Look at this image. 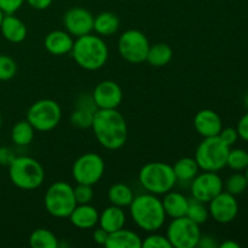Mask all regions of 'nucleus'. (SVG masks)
<instances>
[{"instance_id": "1", "label": "nucleus", "mask_w": 248, "mask_h": 248, "mask_svg": "<svg viewBox=\"0 0 248 248\" xmlns=\"http://www.w3.org/2000/svg\"><path fill=\"white\" fill-rule=\"evenodd\" d=\"M97 142L108 150H118L127 140V123L118 109H98L91 126Z\"/></svg>"}, {"instance_id": "2", "label": "nucleus", "mask_w": 248, "mask_h": 248, "mask_svg": "<svg viewBox=\"0 0 248 248\" xmlns=\"http://www.w3.org/2000/svg\"><path fill=\"white\" fill-rule=\"evenodd\" d=\"M128 208L132 220L143 232H157L166 222L167 216L161 199L154 194L144 193L135 196Z\"/></svg>"}, {"instance_id": "3", "label": "nucleus", "mask_w": 248, "mask_h": 248, "mask_svg": "<svg viewBox=\"0 0 248 248\" xmlns=\"http://www.w3.org/2000/svg\"><path fill=\"white\" fill-rule=\"evenodd\" d=\"M70 55L80 68L93 72L106 65L109 48L102 36L90 33L75 38Z\"/></svg>"}, {"instance_id": "4", "label": "nucleus", "mask_w": 248, "mask_h": 248, "mask_svg": "<svg viewBox=\"0 0 248 248\" xmlns=\"http://www.w3.org/2000/svg\"><path fill=\"white\" fill-rule=\"evenodd\" d=\"M138 181L147 193L154 195H165L176 186L177 179L173 167L162 161L145 164L138 173Z\"/></svg>"}, {"instance_id": "5", "label": "nucleus", "mask_w": 248, "mask_h": 248, "mask_svg": "<svg viewBox=\"0 0 248 248\" xmlns=\"http://www.w3.org/2000/svg\"><path fill=\"white\" fill-rule=\"evenodd\" d=\"M11 183L22 190H35L45 181V171L40 162L31 156H16L9 166Z\"/></svg>"}, {"instance_id": "6", "label": "nucleus", "mask_w": 248, "mask_h": 248, "mask_svg": "<svg viewBox=\"0 0 248 248\" xmlns=\"http://www.w3.org/2000/svg\"><path fill=\"white\" fill-rule=\"evenodd\" d=\"M44 205L50 216L60 219L69 217L78 205L74 196V188L67 182H55L46 190Z\"/></svg>"}, {"instance_id": "7", "label": "nucleus", "mask_w": 248, "mask_h": 248, "mask_svg": "<svg viewBox=\"0 0 248 248\" xmlns=\"http://www.w3.org/2000/svg\"><path fill=\"white\" fill-rule=\"evenodd\" d=\"M230 147L225 144L218 136L203 138L195 152L194 159L201 171L218 172L227 166Z\"/></svg>"}, {"instance_id": "8", "label": "nucleus", "mask_w": 248, "mask_h": 248, "mask_svg": "<svg viewBox=\"0 0 248 248\" xmlns=\"http://www.w3.org/2000/svg\"><path fill=\"white\" fill-rule=\"evenodd\" d=\"M62 109L55 99L44 98L34 102L27 111V120L39 132H48L58 126Z\"/></svg>"}, {"instance_id": "9", "label": "nucleus", "mask_w": 248, "mask_h": 248, "mask_svg": "<svg viewBox=\"0 0 248 248\" xmlns=\"http://www.w3.org/2000/svg\"><path fill=\"white\" fill-rule=\"evenodd\" d=\"M149 47L150 43L147 35L138 29H127L119 36V55L123 60L132 64L145 62Z\"/></svg>"}, {"instance_id": "10", "label": "nucleus", "mask_w": 248, "mask_h": 248, "mask_svg": "<svg viewBox=\"0 0 248 248\" xmlns=\"http://www.w3.org/2000/svg\"><path fill=\"white\" fill-rule=\"evenodd\" d=\"M201 235L200 225L189 219L186 216L172 219L166 230L167 239L174 248L198 247Z\"/></svg>"}, {"instance_id": "11", "label": "nucleus", "mask_w": 248, "mask_h": 248, "mask_svg": "<svg viewBox=\"0 0 248 248\" xmlns=\"http://www.w3.org/2000/svg\"><path fill=\"white\" fill-rule=\"evenodd\" d=\"M106 170L103 159L96 153H85L73 164L72 176L77 183L94 186L102 179Z\"/></svg>"}, {"instance_id": "12", "label": "nucleus", "mask_w": 248, "mask_h": 248, "mask_svg": "<svg viewBox=\"0 0 248 248\" xmlns=\"http://www.w3.org/2000/svg\"><path fill=\"white\" fill-rule=\"evenodd\" d=\"M224 189V182L217 172L203 171L190 182L191 198L208 203Z\"/></svg>"}, {"instance_id": "13", "label": "nucleus", "mask_w": 248, "mask_h": 248, "mask_svg": "<svg viewBox=\"0 0 248 248\" xmlns=\"http://www.w3.org/2000/svg\"><path fill=\"white\" fill-rule=\"evenodd\" d=\"M94 16L84 7H70L63 16V24L68 33L74 38L93 31Z\"/></svg>"}, {"instance_id": "14", "label": "nucleus", "mask_w": 248, "mask_h": 248, "mask_svg": "<svg viewBox=\"0 0 248 248\" xmlns=\"http://www.w3.org/2000/svg\"><path fill=\"white\" fill-rule=\"evenodd\" d=\"M210 216L220 224H228L236 218L239 213V203L234 195L222 191L208 202Z\"/></svg>"}, {"instance_id": "15", "label": "nucleus", "mask_w": 248, "mask_h": 248, "mask_svg": "<svg viewBox=\"0 0 248 248\" xmlns=\"http://www.w3.org/2000/svg\"><path fill=\"white\" fill-rule=\"evenodd\" d=\"M92 96L98 109H118L124 98L120 85L113 80L98 82L94 86Z\"/></svg>"}, {"instance_id": "16", "label": "nucleus", "mask_w": 248, "mask_h": 248, "mask_svg": "<svg viewBox=\"0 0 248 248\" xmlns=\"http://www.w3.org/2000/svg\"><path fill=\"white\" fill-rule=\"evenodd\" d=\"M194 127L196 132L203 138L215 137L219 135L223 128L220 116L212 109H202L198 111L194 118Z\"/></svg>"}, {"instance_id": "17", "label": "nucleus", "mask_w": 248, "mask_h": 248, "mask_svg": "<svg viewBox=\"0 0 248 248\" xmlns=\"http://www.w3.org/2000/svg\"><path fill=\"white\" fill-rule=\"evenodd\" d=\"M74 44V36L70 35L67 31H52L46 35L44 46L46 51L53 56H63L70 53Z\"/></svg>"}, {"instance_id": "18", "label": "nucleus", "mask_w": 248, "mask_h": 248, "mask_svg": "<svg viewBox=\"0 0 248 248\" xmlns=\"http://www.w3.org/2000/svg\"><path fill=\"white\" fill-rule=\"evenodd\" d=\"M68 218L78 229H92L98 225L99 212L91 203H82L75 206Z\"/></svg>"}, {"instance_id": "19", "label": "nucleus", "mask_w": 248, "mask_h": 248, "mask_svg": "<svg viewBox=\"0 0 248 248\" xmlns=\"http://www.w3.org/2000/svg\"><path fill=\"white\" fill-rule=\"evenodd\" d=\"M0 31L2 36L12 44H19L24 41L28 34V29L24 22L15 16V14L4 15V18L0 24Z\"/></svg>"}, {"instance_id": "20", "label": "nucleus", "mask_w": 248, "mask_h": 248, "mask_svg": "<svg viewBox=\"0 0 248 248\" xmlns=\"http://www.w3.org/2000/svg\"><path fill=\"white\" fill-rule=\"evenodd\" d=\"M161 201L167 217L174 219V218L184 217L186 215L189 199L184 194L179 193V191H173L172 189L171 191L165 194Z\"/></svg>"}, {"instance_id": "21", "label": "nucleus", "mask_w": 248, "mask_h": 248, "mask_svg": "<svg viewBox=\"0 0 248 248\" xmlns=\"http://www.w3.org/2000/svg\"><path fill=\"white\" fill-rule=\"evenodd\" d=\"M125 223L126 213L123 207L110 205L106 210H103V212L99 213L98 227H101L109 234L125 227Z\"/></svg>"}, {"instance_id": "22", "label": "nucleus", "mask_w": 248, "mask_h": 248, "mask_svg": "<svg viewBox=\"0 0 248 248\" xmlns=\"http://www.w3.org/2000/svg\"><path fill=\"white\" fill-rule=\"evenodd\" d=\"M107 248H140L142 239L133 230L121 229L110 232L106 244Z\"/></svg>"}, {"instance_id": "23", "label": "nucleus", "mask_w": 248, "mask_h": 248, "mask_svg": "<svg viewBox=\"0 0 248 248\" xmlns=\"http://www.w3.org/2000/svg\"><path fill=\"white\" fill-rule=\"evenodd\" d=\"M120 19L114 12L104 11L97 15L93 21V31L102 38L111 36L119 31Z\"/></svg>"}, {"instance_id": "24", "label": "nucleus", "mask_w": 248, "mask_h": 248, "mask_svg": "<svg viewBox=\"0 0 248 248\" xmlns=\"http://www.w3.org/2000/svg\"><path fill=\"white\" fill-rule=\"evenodd\" d=\"M172 57H173V50L171 46L165 43H156L150 45L145 62L153 67L161 68L169 64L172 61Z\"/></svg>"}, {"instance_id": "25", "label": "nucleus", "mask_w": 248, "mask_h": 248, "mask_svg": "<svg viewBox=\"0 0 248 248\" xmlns=\"http://www.w3.org/2000/svg\"><path fill=\"white\" fill-rule=\"evenodd\" d=\"M174 176H176L177 183L178 182H191L198 176L200 167L194 157H181L174 162L173 166Z\"/></svg>"}, {"instance_id": "26", "label": "nucleus", "mask_w": 248, "mask_h": 248, "mask_svg": "<svg viewBox=\"0 0 248 248\" xmlns=\"http://www.w3.org/2000/svg\"><path fill=\"white\" fill-rule=\"evenodd\" d=\"M133 191L128 186L124 183H116L109 188L108 190V200L110 205L118 206V207H128L132 202Z\"/></svg>"}, {"instance_id": "27", "label": "nucleus", "mask_w": 248, "mask_h": 248, "mask_svg": "<svg viewBox=\"0 0 248 248\" xmlns=\"http://www.w3.org/2000/svg\"><path fill=\"white\" fill-rule=\"evenodd\" d=\"M35 128L31 125L28 120H21L12 126L11 140L18 147H27L34 140Z\"/></svg>"}, {"instance_id": "28", "label": "nucleus", "mask_w": 248, "mask_h": 248, "mask_svg": "<svg viewBox=\"0 0 248 248\" xmlns=\"http://www.w3.org/2000/svg\"><path fill=\"white\" fill-rule=\"evenodd\" d=\"M29 245L33 248H57L60 246L57 236L45 228H39L31 232Z\"/></svg>"}, {"instance_id": "29", "label": "nucleus", "mask_w": 248, "mask_h": 248, "mask_svg": "<svg viewBox=\"0 0 248 248\" xmlns=\"http://www.w3.org/2000/svg\"><path fill=\"white\" fill-rule=\"evenodd\" d=\"M186 217L195 222L196 224H205L210 218V211L206 207V203L196 200V199H189L188 211H186Z\"/></svg>"}, {"instance_id": "30", "label": "nucleus", "mask_w": 248, "mask_h": 248, "mask_svg": "<svg viewBox=\"0 0 248 248\" xmlns=\"http://www.w3.org/2000/svg\"><path fill=\"white\" fill-rule=\"evenodd\" d=\"M227 166L234 171H245L248 167V153L244 149H230Z\"/></svg>"}, {"instance_id": "31", "label": "nucleus", "mask_w": 248, "mask_h": 248, "mask_svg": "<svg viewBox=\"0 0 248 248\" xmlns=\"http://www.w3.org/2000/svg\"><path fill=\"white\" fill-rule=\"evenodd\" d=\"M225 191L230 193L232 195L236 196L240 195V194L244 193L245 190L248 188L247 186V179L246 176L242 173H234L229 177V178L225 181Z\"/></svg>"}, {"instance_id": "32", "label": "nucleus", "mask_w": 248, "mask_h": 248, "mask_svg": "<svg viewBox=\"0 0 248 248\" xmlns=\"http://www.w3.org/2000/svg\"><path fill=\"white\" fill-rule=\"evenodd\" d=\"M93 114L90 111L81 110V109H74L72 114H70V124L74 127L80 128V130H87L91 128L92 121H93Z\"/></svg>"}, {"instance_id": "33", "label": "nucleus", "mask_w": 248, "mask_h": 248, "mask_svg": "<svg viewBox=\"0 0 248 248\" xmlns=\"http://www.w3.org/2000/svg\"><path fill=\"white\" fill-rule=\"evenodd\" d=\"M17 74V63L12 57L0 53V81H7Z\"/></svg>"}, {"instance_id": "34", "label": "nucleus", "mask_w": 248, "mask_h": 248, "mask_svg": "<svg viewBox=\"0 0 248 248\" xmlns=\"http://www.w3.org/2000/svg\"><path fill=\"white\" fill-rule=\"evenodd\" d=\"M143 248H172L166 235L157 234L156 232H150L144 240H142Z\"/></svg>"}, {"instance_id": "35", "label": "nucleus", "mask_w": 248, "mask_h": 248, "mask_svg": "<svg viewBox=\"0 0 248 248\" xmlns=\"http://www.w3.org/2000/svg\"><path fill=\"white\" fill-rule=\"evenodd\" d=\"M74 196L78 205H82V203H91L94 198V191L93 189H92V186H89V184L77 183V186L74 188Z\"/></svg>"}, {"instance_id": "36", "label": "nucleus", "mask_w": 248, "mask_h": 248, "mask_svg": "<svg viewBox=\"0 0 248 248\" xmlns=\"http://www.w3.org/2000/svg\"><path fill=\"white\" fill-rule=\"evenodd\" d=\"M75 108L90 111V113H96L98 110L92 93H80L77 97V101H75Z\"/></svg>"}, {"instance_id": "37", "label": "nucleus", "mask_w": 248, "mask_h": 248, "mask_svg": "<svg viewBox=\"0 0 248 248\" xmlns=\"http://www.w3.org/2000/svg\"><path fill=\"white\" fill-rule=\"evenodd\" d=\"M26 0H0V10L5 15H12L18 11Z\"/></svg>"}, {"instance_id": "38", "label": "nucleus", "mask_w": 248, "mask_h": 248, "mask_svg": "<svg viewBox=\"0 0 248 248\" xmlns=\"http://www.w3.org/2000/svg\"><path fill=\"white\" fill-rule=\"evenodd\" d=\"M218 137L223 140L227 145L232 147L236 143L237 138H239V133H237V130L234 127H225L222 128V131L219 132Z\"/></svg>"}, {"instance_id": "39", "label": "nucleus", "mask_w": 248, "mask_h": 248, "mask_svg": "<svg viewBox=\"0 0 248 248\" xmlns=\"http://www.w3.org/2000/svg\"><path fill=\"white\" fill-rule=\"evenodd\" d=\"M17 155L15 154L14 149L10 147H0V165L5 167H9L12 164Z\"/></svg>"}, {"instance_id": "40", "label": "nucleus", "mask_w": 248, "mask_h": 248, "mask_svg": "<svg viewBox=\"0 0 248 248\" xmlns=\"http://www.w3.org/2000/svg\"><path fill=\"white\" fill-rule=\"evenodd\" d=\"M236 130L237 133H239V137L248 142V113L245 114V115L240 119V121L237 123Z\"/></svg>"}, {"instance_id": "41", "label": "nucleus", "mask_w": 248, "mask_h": 248, "mask_svg": "<svg viewBox=\"0 0 248 248\" xmlns=\"http://www.w3.org/2000/svg\"><path fill=\"white\" fill-rule=\"evenodd\" d=\"M93 241L96 242L97 245H101V246H106L107 244V240H108V236H109V232H107L106 230L102 229L101 227L96 228L93 232Z\"/></svg>"}, {"instance_id": "42", "label": "nucleus", "mask_w": 248, "mask_h": 248, "mask_svg": "<svg viewBox=\"0 0 248 248\" xmlns=\"http://www.w3.org/2000/svg\"><path fill=\"white\" fill-rule=\"evenodd\" d=\"M198 247L201 248H216L218 247V244L216 242L215 237L210 236V235H201L200 240H199Z\"/></svg>"}, {"instance_id": "43", "label": "nucleus", "mask_w": 248, "mask_h": 248, "mask_svg": "<svg viewBox=\"0 0 248 248\" xmlns=\"http://www.w3.org/2000/svg\"><path fill=\"white\" fill-rule=\"evenodd\" d=\"M27 4L35 10H46L50 7L53 0H26Z\"/></svg>"}, {"instance_id": "44", "label": "nucleus", "mask_w": 248, "mask_h": 248, "mask_svg": "<svg viewBox=\"0 0 248 248\" xmlns=\"http://www.w3.org/2000/svg\"><path fill=\"white\" fill-rule=\"evenodd\" d=\"M220 248H240V245L237 242L232 241V240H228V241H224L223 244L219 245Z\"/></svg>"}, {"instance_id": "45", "label": "nucleus", "mask_w": 248, "mask_h": 248, "mask_svg": "<svg viewBox=\"0 0 248 248\" xmlns=\"http://www.w3.org/2000/svg\"><path fill=\"white\" fill-rule=\"evenodd\" d=\"M4 12L1 11V10H0V24H1V22H2V18H4Z\"/></svg>"}, {"instance_id": "46", "label": "nucleus", "mask_w": 248, "mask_h": 248, "mask_svg": "<svg viewBox=\"0 0 248 248\" xmlns=\"http://www.w3.org/2000/svg\"><path fill=\"white\" fill-rule=\"evenodd\" d=\"M245 106H246V108H247V110H248V94L246 97H245Z\"/></svg>"}, {"instance_id": "47", "label": "nucleus", "mask_w": 248, "mask_h": 248, "mask_svg": "<svg viewBox=\"0 0 248 248\" xmlns=\"http://www.w3.org/2000/svg\"><path fill=\"white\" fill-rule=\"evenodd\" d=\"M245 171H246V173H245V176H246V179H247V186H248V167L246 170H245Z\"/></svg>"}, {"instance_id": "48", "label": "nucleus", "mask_w": 248, "mask_h": 248, "mask_svg": "<svg viewBox=\"0 0 248 248\" xmlns=\"http://www.w3.org/2000/svg\"><path fill=\"white\" fill-rule=\"evenodd\" d=\"M1 125H2V118H1V114H0V128H1Z\"/></svg>"}]
</instances>
